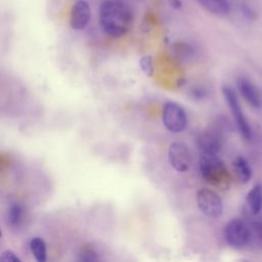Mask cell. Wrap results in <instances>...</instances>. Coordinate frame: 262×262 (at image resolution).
I'll list each match as a JSON object with an SVG mask.
<instances>
[{"label": "cell", "instance_id": "cell-1", "mask_svg": "<svg viewBox=\"0 0 262 262\" xmlns=\"http://www.w3.org/2000/svg\"><path fill=\"white\" fill-rule=\"evenodd\" d=\"M99 19L103 32L114 38L125 35L132 25L131 11L121 0H104L100 5Z\"/></svg>", "mask_w": 262, "mask_h": 262}, {"label": "cell", "instance_id": "cell-2", "mask_svg": "<svg viewBox=\"0 0 262 262\" xmlns=\"http://www.w3.org/2000/svg\"><path fill=\"white\" fill-rule=\"evenodd\" d=\"M200 170L203 178L213 186L226 187L229 174L223 162L214 154H201Z\"/></svg>", "mask_w": 262, "mask_h": 262}, {"label": "cell", "instance_id": "cell-3", "mask_svg": "<svg viewBox=\"0 0 262 262\" xmlns=\"http://www.w3.org/2000/svg\"><path fill=\"white\" fill-rule=\"evenodd\" d=\"M222 94H223L224 99L234 118L236 127H237L241 135L246 140H250L252 138V128H251L242 107H241V104L238 102L235 91L229 86H223Z\"/></svg>", "mask_w": 262, "mask_h": 262}, {"label": "cell", "instance_id": "cell-4", "mask_svg": "<svg viewBox=\"0 0 262 262\" xmlns=\"http://www.w3.org/2000/svg\"><path fill=\"white\" fill-rule=\"evenodd\" d=\"M224 237L227 244L234 249H244L250 245V229L245 219L230 220L224 228Z\"/></svg>", "mask_w": 262, "mask_h": 262}, {"label": "cell", "instance_id": "cell-5", "mask_svg": "<svg viewBox=\"0 0 262 262\" xmlns=\"http://www.w3.org/2000/svg\"><path fill=\"white\" fill-rule=\"evenodd\" d=\"M162 120L164 126L172 133L182 132L187 123L186 114L183 107L174 101L165 103L162 113Z\"/></svg>", "mask_w": 262, "mask_h": 262}, {"label": "cell", "instance_id": "cell-6", "mask_svg": "<svg viewBox=\"0 0 262 262\" xmlns=\"http://www.w3.org/2000/svg\"><path fill=\"white\" fill-rule=\"evenodd\" d=\"M196 204L203 214L210 218H218L223 213V203L214 190L203 188L198 191Z\"/></svg>", "mask_w": 262, "mask_h": 262}, {"label": "cell", "instance_id": "cell-7", "mask_svg": "<svg viewBox=\"0 0 262 262\" xmlns=\"http://www.w3.org/2000/svg\"><path fill=\"white\" fill-rule=\"evenodd\" d=\"M168 158L171 166L178 172H185L190 168L192 157L189 148L183 142L177 141L170 145Z\"/></svg>", "mask_w": 262, "mask_h": 262}, {"label": "cell", "instance_id": "cell-8", "mask_svg": "<svg viewBox=\"0 0 262 262\" xmlns=\"http://www.w3.org/2000/svg\"><path fill=\"white\" fill-rule=\"evenodd\" d=\"M90 16L91 9L88 2L85 0H78L72 7L70 25L75 30H82L88 25Z\"/></svg>", "mask_w": 262, "mask_h": 262}, {"label": "cell", "instance_id": "cell-9", "mask_svg": "<svg viewBox=\"0 0 262 262\" xmlns=\"http://www.w3.org/2000/svg\"><path fill=\"white\" fill-rule=\"evenodd\" d=\"M244 219L250 229V245L256 248L262 247V216L261 213L253 214L244 209Z\"/></svg>", "mask_w": 262, "mask_h": 262}, {"label": "cell", "instance_id": "cell-10", "mask_svg": "<svg viewBox=\"0 0 262 262\" xmlns=\"http://www.w3.org/2000/svg\"><path fill=\"white\" fill-rule=\"evenodd\" d=\"M237 88L244 99L253 107H259L261 105L260 94L255 85L246 78L237 79Z\"/></svg>", "mask_w": 262, "mask_h": 262}, {"label": "cell", "instance_id": "cell-11", "mask_svg": "<svg viewBox=\"0 0 262 262\" xmlns=\"http://www.w3.org/2000/svg\"><path fill=\"white\" fill-rule=\"evenodd\" d=\"M198 145L202 154L218 155L221 149L219 137L212 132H203L198 137Z\"/></svg>", "mask_w": 262, "mask_h": 262}, {"label": "cell", "instance_id": "cell-12", "mask_svg": "<svg viewBox=\"0 0 262 262\" xmlns=\"http://www.w3.org/2000/svg\"><path fill=\"white\" fill-rule=\"evenodd\" d=\"M245 209L253 214L262 212V185L256 183L247 193Z\"/></svg>", "mask_w": 262, "mask_h": 262}, {"label": "cell", "instance_id": "cell-13", "mask_svg": "<svg viewBox=\"0 0 262 262\" xmlns=\"http://www.w3.org/2000/svg\"><path fill=\"white\" fill-rule=\"evenodd\" d=\"M206 10L218 15L224 16L229 13L230 6L227 0H196Z\"/></svg>", "mask_w": 262, "mask_h": 262}, {"label": "cell", "instance_id": "cell-14", "mask_svg": "<svg viewBox=\"0 0 262 262\" xmlns=\"http://www.w3.org/2000/svg\"><path fill=\"white\" fill-rule=\"evenodd\" d=\"M233 167L238 180L242 183H247L252 177V169L248 161L243 157H237L233 162Z\"/></svg>", "mask_w": 262, "mask_h": 262}, {"label": "cell", "instance_id": "cell-15", "mask_svg": "<svg viewBox=\"0 0 262 262\" xmlns=\"http://www.w3.org/2000/svg\"><path fill=\"white\" fill-rule=\"evenodd\" d=\"M30 249L38 262L46 261V245L41 237H34L30 242Z\"/></svg>", "mask_w": 262, "mask_h": 262}, {"label": "cell", "instance_id": "cell-16", "mask_svg": "<svg viewBox=\"0 0 262 262\" xmlns=\"http://www.w3.org/2000/svg\"><path fill=\"white\" fill-rule=\"evenodd\" d=\"M23 214H24V209L20 204L18 203L11 204L9 206L8 215H7V220L9 225L12 227H18L23 220Z\"/></svg>", "mask_w": 262, "mask_h": 262}, {"label": "cell", "instance_id": "cell-17", "mask_svg": "<svg viewBox=\"0 0 262 262\" xmlns=\"http://www.w3.org/2000/svg\"><path fill=\"white\" fill-rule=\"evenodd\" d=\"M139 66L141 70L148 76H151L154 74V66H152V58L149 55L141 57L139 61Z\"/></svg>", "mask_w": 262, "mask_h": 262}, {"label": "cell", "instance_id": "cell-18", "mask_svg": "<svg viewBox=\"0 0 262 262\" xmlns=\"http://www.w3.org/2000/svg\"><path fill=\"white\" fill-rule=\"evenodd\" d=\"M96 252L92 249L90 246H86L82 249L81 254H80V260L82 261H95L97 260Z\"/></svg>", "mask_w": 262, "mask_h": 262}, {"label": "cell", "instance_id": "cell-19", "mask_svg": "<svg viewBox=\"0 0 262 262\" xmlns=\"http://www.w3.org/2000/svg\"><path fill=\"white\" fill-rule=\"evenodd\" d=\"M0 259L2 261H6V262H20L19 257L12 251L10 250H5L4 252H2Z\"/></svg>", "mask_w": 262, "mask_h": 262}, {"label": "cell", "instance_id": "cell-20", "mask_svg": "<svg viewBox=\"0 0 262 262\" xmlns=\"http://www.w3.org/2000/svg\"><path fill=\"white\" fill-rule=\"evenodd\" d=\"M242 12H243V14H244L247 18H249V19H254V18H256V12H255V10H254L251 6H249V5L244 4V5L242 6Z\"/></svg>", "mask_w": 262, "mask_h": 262}, {"label": "cell", "instance_id": "cell-21", "mask_svg": "<svg viewBox=\"0 0 262 262\" xmlns=\"http://www.w3.org/2000/svg\"><path fill=\"white\" fill-rule=\"evenodd\" d=\"M168 1H169L170 5H171L173 8H175V9H179V8H181V6H182V2H181L180 0H168Z\"/></svg>", "mask_w": 262, "mask_h": 262}]
</instances>
